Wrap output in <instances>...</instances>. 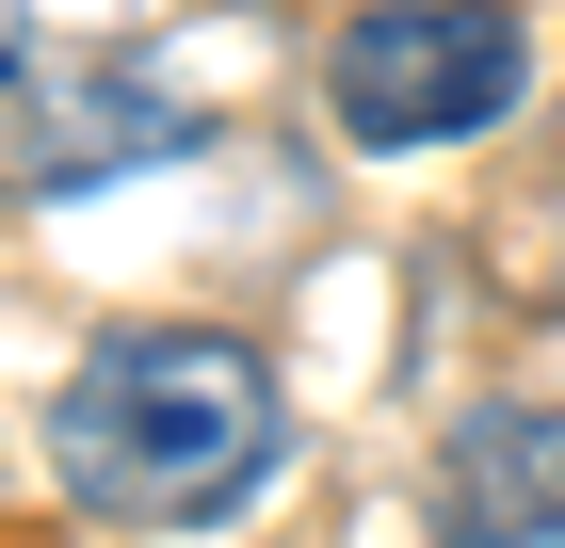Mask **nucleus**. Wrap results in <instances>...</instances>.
<instances>
[{"label":"nucleus","instance_id":"1","mask_svg":"<svg viewBox=\"0 0 565 548\" xmlns=\"http://www.w3.org/2000/svg\"><path fill=\"white\" fill-rule=\"evenodd\" d=\"M49 484L114 533H194V516H243L291 452V404H275V355L226 323H114L82 372L49 387Z\"/></svg>","mask_w":565,"mask_h":548},{"label":"nucleus","instance_id":"2","mask_svg":"<svg viewBox=\"0 0 565 548\" xmlns=\"http://www.w3.org/2000/svg\"><path fill=\"white\" fill-rule=\"evenodd\" d=\"M533 97V33L501 17V0H372V17H340V49H323V114L355 129V146H469V129H501Z\"/></svg>","mask_w":565,"mask_h":548},{"label":"nucleus","instance_id":"3","mask_svg":"<svg viewBox=\"0 0 565 548\" xmlns=\"http://www.w3.org/2000/svg\"><path fill=\"white\" fill-rule=\"evenodd\" d=\"M194 129L211 114L162 65H49V49H17V194H114L130 162H178Z\"/></svg>","mask_w":565,"mask_h":548},{"label":"nucleus","instance_id":"4","mask_svg":"<svg viewBox=\"0 0 565 548\" xmlns=\"http://www.w3.org/2000/svg\"><path fill=\"white\" fill-rule=\"evenodd\" d=\"M436 533L452 548H565V404H484L436 452Z\"/></svg>","mask_w":565,"mask_h":548}]
</instances>
